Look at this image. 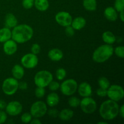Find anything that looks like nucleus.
<instances>
[{"label":"nucleus","mask_w":124,"mask_h":124,"mask_svg":"<svg viewBox=\"0 0 124 124\" xmlns=\"http://www.w3.org/2000/svg\"><path fill=\"white\" fill-rule=\"evenodd\" d=\"M46 101L48 106L50 107H54L59 104V97L57 93L53 92L47 95Z\"/></svg>","instance_id":"a211bd4d"},{"label":"nucleus","mask_w":124,"mask_h":124,"mask_svg":"<svg viewBox=\"0 0 124 124\" xmlns=\"http://www.w3.org/2000/svg\"><path fill=\"white\" fill-rule=\"evenodd\" d=\"M62 52L59 48H53L48 53V56L52 61L57 62L61 60L63 58Z\"/></svg>","instance_id":"2eb2a0df"},{"label":"nucleus","mask_w":124,"mask_h":124,"mask_svg":"<svg viewBox=\"0 0 124 124\" xmlns=\"http://www.w3.org/2000/svg\"><path fill=\"white\" fill-rule=\"evenodd\" d=\"M55 20L58 24L65 27L71 25L73 18L69 12L61 11L57 13L55 15Z\"/></svg>","instance_id":"9b49d317"},{"label":"nucleus","mask_w":124,"mask_h":124,"mask_svg":"<svg viewBox=\"0 0 124 124\" xmlns=\"http://www.w3.org/2000/svg\"><path fill=\"white\" fill-rule=\"evenodd\" d=\"M104 15L106 19L110 21H115L117 19L118 16L117 11L113 7H107L104 10Z\"/></svg>","instance_id":"dca6fc26"},{"label":"nucleus","mask_w":124,"mask_h":124,"mask_svg":"<svg viewBox=\"0 0 124 124\" xmlns=\"http://www.w3.org/2000/svg\"><path fill=\"white\" fill-rule=\"evenodd\" d=\"M32 119V116L30 113H24L21 116V121L24 124L30 123Z\"/></svg>","instance_id":"c85d7f7f"},{"label":"nucleus","mask_w":124,"mask_h":124,"mask_svg":"<svg viewBox=\"0 0 124 124\" xmlns=\"http://www.w3.org/2000/svg\"><path fill=\"white\" fill-rule=\"evenodd\" d=\"M114 52L117 57L120 58H124V46H117L114 50Z\"/></svg>","instance_id":"7c9ffc66"},{"label":"nucleus","mask_w":124,"mask_h":124,"mask_svg":"<svg viewBox=\"0 0 124 124\" xmlns=\"http://www.w3.org/2000/svg\"><path fill=\"white\" fill-rule=\"evenodd\" d=\"M30 123L31 124H41V122L38 118H35L33 119H31Z\"/></svg>","instance_id":"37998d69"},{"label":"nucleus","mask_w":124,"mask_h":124,"mask_svg":"<svg viewBox=\"0 0 124 124\" xmlns=\"http://www.w3.org/2000/svg\"><path fill=\"white\" fill-rule=\"evenodd\" d=\"M22 66L28 69H31L36 67L38 64V58L36 54L31 53L25 54L21 59Z\"/></svg>","instance_id":"9d476101"},{"label":"nucleus","mask_w":124,"mask_h":124,"mask_svg":"<svg viewBox=\"0 0 124 124\" xmlns=\"http://www.w3.org/2000/svg\"><path fill=\"white\" fill-rule=\"evenodd\" d=\"M81 100L75 96H72L69 99V104L71 107L76 108L79 106Z\"/></svg>","instance_id":"cd10ccee"},{"label":"nucleus","mask_w":124,"mask_h":124,"mask_svg":"<svg viewBox=\"0 0 124 124\" xmlns=\"http://www.w3.org/2000/svg\"><path fill=\"white\" fill-rule=\"evenodd\" d=\"M77 90L79 94L83 98L91 96L93 93L92 86L90 84L86 82H82L79 85H78Z\"/></svg>","instance_id":"ddd939ff"},{"label":"nucleus","mask_w":124,"mask_h":124,"mask_svg":"<svg viewBox=\"0 0 124 124\" xmlns=\"http://www.w3.org/2000/svg\"><path fill=\"white\" fill-rule=\"evenodd\" d=\"M22 5L25 9H30L34 6V0H23Z\"/></svg>","instance_id":"473e14b6"},{"label":"nucleus","mask_w":124,"mask_h":124,"mask_svg":"<svg viewBox=\"0 0 124 124\" xmlns=\"http://www.w3.org/2000/svg\"><path fill=\"white\" fill-rule=\"evenodd\" d=\"M12 38V31L8 27H4L0 29V42L4 43Z\"/></svg>","instance_id":"4be33fe9"},{"label":"nucleus","mask_w":124,"mask_h":124,"mask_svg":"<svg viewBox=\"0 0 124 124\" xmlns=\"http://www.w3.org/2000/svg\"><path fill=\"white\" fill-rule=\"evenodd\" d=\"M119 17L120 19H121V21L124 22V10L121 11V12H119Z\"/></svg>","instance_id":"c03bdc74"},{"label":"nucleus","mask_w":124,"mask_h":124,"mask_svg":"<svg viewBox=\"0 0 124 124\" xmlns=\"http://www.w3.org/2000/svg\"><path fill=\"white\" fill-rule=\"evenodd\" d=\"M119 107L117 102L107 100L102 103L99 108V115L105 121H111L119 115Z\"/></svg>","instance_id":"f03ea898"},{"label":"nucleus","mask_w":124,"mask_h":124,"mask_svg":"<svg viewBox=\"0 0 124 124\" xmlns=\"http://www.w3.org/2000/svg\"><path fill=\"white\" fill-rule=\"evenodd\" d=\"M18 89V81L14 78H8L3 81L2 90L4 94L11 96L14 94Z\"/></svg>","instance_id":"423d86ee"},{"label":"nucleus","mask_w":124,"mask_h":124,"mask_svg":"<svg viewBox=\"0 0 124 124\" xmlns=\"http://www.w3.org/2000/svg\"><path fill=\"white\" fill-rule=\"evenodd\" d=\"M12 73L14 78L17 80L21 79L24 75V67L19 64H16L12 68Z\"/></svg>","instance_id":"6ab92c4d"},{"label":"nucleus","mask_w":124,"mask_h":124,"mask_svg":"<svg viewBox=\"0 0 124 124\" xmlns=\"http://www.w3.org/2000/svg\"><path fill=\"white\" fill-rule=\"evenodd\" d=\"M79 106L84 113L92 114L96 110L97 104L95 101L89 97H84L80 102Z\"/></svg>","instance_id":"1a4fd4ad"},{"label":"nucleus","mask_w":124,"mask_h":124,"mask_svg":"<svg viewBox=\"0 0 124 124\" xmlns=\"http://www.w3.org/2000/svg\"><path fill=\"white\" fill-rule=\"evenodd\" d=\"M119 115L121 116V117L124 118V105H122L121 107L119 108Z\"/></svg>","instance_id":"79ce46f5"},{"label":"nucleus","mask_w":124,"mask_h":124,"mask_svg":"<svg viewBox=\"0 0 124 124\" xmlns=\"http://www.w3.org/2000/svg\"><path fill=\"white\" fill-rule=\"evenodd\" d=\"M18 50L17 43L13 39H9L4 42L3 50L7 55H13Z\"/></svg>","instance_id":"4468645a"},{"label":"nucleus","mask_w":124,"mask_h":124,"mask_svg":"<svg viewBox=\"0 0 124 124\" xmlns=\"http://www.w3.org/2000/svg\"><path fill=\"white\" fill-rule=\"evenodd\" d=\"M7 105V103L2 99H0V110H2L3 109L6 108Z\"/></svg>","instance_id":"a19ab883"},{"label":"nucleus","mask_w":124,"mask_h":124,"mask_svg":"<svg viewBox=\"0 0 124 124\" xmlns=\"http://www.w3.org/2000/svg\"><path fill=\"white\" fill-rule=\"evenodd\" d=\"M98 124H107L108 123L106 122H98Z\"/></svg>","instance_id":"a18cd8bd"},{"label":"nucleus","mask_w":124,"mask_h":124,"mask_svg":"<svg viewBox=\"0 0 124 124\" xmlns=\"http://www.w3.org/2000/svg\"><path fill=\"white\" fill-rule=\"evenodd\" d=\"M83 6L88 11H94L97 8L96 0H83Z\"/></svg>","instance_id":"393cba45"},{"label":"nucleus","mask_w":124,"mask_h":124,"mask_svg":"<svg viewBox=\"0 0 124 124\" xmlns=\"http://www.w3.org/2000/svg\"><path fill=\"white\" fill-rule=\"evenodd\" d=\"M115 8L117 12H121L124 9V0H115Z\"/></svg>","instance_id":"c756f323"},{"label":"nucleus","mask_w":124,"mask_h":124,"mask_svg":"<svg viewBox=\"0 0 124 124\" xmlns=\"http://www.w3.org/2000/svg\"><path fill=\"white\" fill-rule=\"evenodd\" d=\"M53 75L47 70H41L36 73L34 77V82L37 87L45 88L53 81Z\"/></svg>","instance_id":"20e7f679"},{"label":"nucleus","mask_w":124,"mask_h":124,"mask_svg":"<svg viewBox=\"0 0 124 124\" xmlns=\"http://www.w3.org/2000/svg\"><path fill=\"white\" fill-rule=\"evenodd\" d=\"M40 51H41V47H40L39 45L37 43L33 44L31 46V52L33 54H38L40 53Z\"/></svg>","instance_id":"f704fd0d"},{"label":"nucleus","mask_w":124,"mask_h":124,"mask_svg":"<svg viewBox=\"0 0 124 124\" xmlns=\"http://www.w3.org/2000/svg\"><path fill=\"white\" fill-rule=\"evenodd\" d=\"M113 53V47L110 44H105L98 47L94 51L92 59L93 61L97 63L105 62L112 56Z\"/></svg>","instance_id":"7ed1b4c3"},{"label":"nucleus","mask_w":124,"mask_h":124,"mask_svg":"<svg viewBox=\"0 0 124 124\" xmlns=\"http://www.w3.org/2000/svg\"><path fill=\"white\" fill-rule=\"evenodd\" d=\"M107 96L111 100L119 102L122 100L124 97V90L122 87L119 85H110L107 89Z\"/></svg>","instance_id":"6e6552de"},{"label":"nucleus","mask_w":124,"mask_h":124,"mask_svg":"<svg viewBox=\"0 0 124 124\" xmlns=\"http://www.w3.org/2000/svg\"><path fill=\"white\" fill-rule=\"evenodd\" d=\"M28 88V84L27 82L24 81H21L18 82V88L22 90H25Z\"/></svg>","instance_id":"ea45409f"},{"label":"nucleus","mask_w":124,"mask_h":124,"mask_svg":"<svg viewBox=\"0 0 124 124\" xmlns=\"http://www.w3.org/2000/svg\"><path fill=\"white\" fill-rule=\"evenodd\" d=\"M74 112L69 108H64L58 114L59 119L63 121H69L73 117Z\"/></svg>","instance_id":"412c9836"},{"label":"nucleus","mask_w":124,"mask_h":124,"mask_svg":"<svg viewBox=\"0 0 124 124\" xmlns=\"http://www.w3.org/2000/svg\"><path fill=\"white\" fill-rule=\"evenodd\" d=\"M103 41L107 44H113L116 41L115 35L110 31H106L104 32L102 35Z\"/></svg>","instance_id":"5701e85b"},{"label":"nucleus","mask_w":124,"mask_h":124,"mask_svg":"<svg viewBox=\"0 0 124 124\" xmlns=\"http://www.w3.org/2000/svg\"><path fill=\"white\" fill-rule=\"evenodd\" d=\"M35 94L36 98H41L44 96L45 94H46V90L43 87H37V88L35 89Z\"/></svg>","instance_id":"2f4dec72"},{"label":"nucleus","mask_w":124,"mask_h":124,"mask_svg":"<svg viewBox=\"0 0 124 124\" xmlns=\"http://www.w3.org/2000/svg\"><path fill=\"white\" fill-rule=\"evenodd\" d=\"M7 119V114L2 110H0V124L5 123Z\"/></svg>","instance_id":"e433bc0d"},{"label":"nucleus","mask_w":124,"mask_h":124,"mask_svg":"<svg viewBox=\"0 0 124 124\" xmlns=\"http://www.w3.org/2000/svg\"><path fill=\"white\" fill-rule=\"evenodd\" d=\"M58 114H59V112L55 108L50 109L48 111V116L52 117H56L57 116H58Z\"/></svg>","instance_id":"58836bf2"},{"label":"nucleus","mask_w":124,"mask_h":124,"mask_svg":"<svg viewBox=\"0 0 124 124\" xmlns=\"http://www.w3.org/2000/svg\"><path fill=\"white\" fill-rule=\"evenodd\" d=\"M65 34L67 35L69 37H71L75 35V29L71 27V25H68L65 27Z\"/></svg>","instance_id":"c9c22d12"},{"label":"nucleus","mask_w":124,"mask_h":124,"mask_svg":"<svg viewBox=\"0 0 124 124\" xmlns=\"http://www.w3.org/2000/svg\"><path fill=\"white\" fill-rule=\"evenodd\" d=\"M98 84L100 88L107 90L110 85V82L107 78L102 76L98 79Z\"/></svg>","instance_id":"a878e982"},{"label":"nucleus","mask_w":124,"mask_h":124,"mask_svg":"<svg viewBox=\"0 0 124 124\" xmlns=\"http://www.w3.org/2000/svg\"><path fill=\"white\" fill-rule=\"evenodd\" d=\"M86 25V20L82 16H78L73 19L71 25L75 30H80L83 29Z\"/></svg>","instance_id":"f3484780"},{"label":"nucleus","mask_w":124,"mask_h":124,"mask_svg":"<svg viewBox=\"0 0 124 124\" xmlns=\"http://www.w3.org/2000/svg\"><path fill=\"white\" fill-rule=\"evenodd\" d=\"M34 6L39 11L44 12L49 7V2L48 0H34Z\"/></svg>","instance_id":"b1692460"},{"label":"nucleus","mask_w":124,"mask_h":124,"mask_svg":"<svg viewBox=\"0 0 124 124\" xmlns=\"http://www.w3.org/2000/svg\"><path fill=\"white\" fill-rule=\"evenodd\" d=\"M47 105L43 101H36L31 105L30 109V113L35 118L42 117L47 113Z\"/></svg>","instance_id":"0eeeda50"},{"label":"nucleus","mask_w":124,"mask_h":124,"mask_svg":"<svg viewBox=\"0 0 124 124\" xmlns=\"http://www.w3.org/2000/svg\"><path fill=\"white\" fill-rule=\"evenodd\" d=\"M107 90L104 88H99L96 90V94L98 96L105 97L107 96Z\"/></svg>","instance_id":"4c0bfd02"},{"label":"nucleus","mask_w":124,"mask_h":124,"mask_svg":"<svg viewBox=\"0 0 124 124\" xmlns=\"http://www.w3.org/2000/svg\"><path fill=\"white\" fill-rule=\"evenodd\" d=\"M33 36L32 27L27 24H19L13 28L12 38L18 44L25 43L30 41Z\"/></svg>","instance_id":"f257e3e1"},{"label":"nucleus","mask_w":124,"mask_h":124,"mask_svg":"<svg viewBox=\"0 0 124 124\" xmlns=\"http://www.w3.org/2000/svg\"><path fill=\"white\" fill-rule=\"evenodd\" d=\"M18 25V20L15 16L12 13H8L5 18V25L9 29L13 28Z\"/></svg>","instance_id":"aec40b11"},{"label":"nucleus","mask_w":124,"mask_h":124,"mask_svg":"<svg viewBox=\"0 0 124 124\" xmlns=\"http://www.w3.org/2000/svg\"><path fill=\"white\" fill-rule=\"evenodd\" d=\"M78 83L73 79H68L60 85V90L64 95L70 96L73 95L77 91Z\"/></svg>","instance_id":"39448f33"},{"label":"nucleus","mask_w":124,"mask_h":124,"mask_svg":"<svg viewBox=\"0 0 124 124\" xmlns=\"http://www.w3.org/2000/svg\"><path fill=\"white\" fill-rule=\"evenodd\" d=\"M6 112L11 116H16L21 113L23 111V105L19 102L11 101L6 107Z\"/></svg>","instance_id":"f8f14e48"},{"label":"nucleus","mask_w":124,"mask_h":124,"mask_svg":"<svg viewBox=\"0 0 124 124\" xmlns=\"http://www.w3.org/2000/svg\"><path fill=\"white\" fill-rule=\"evenodd\" d=\"M48 88L52 92H55V91L58 90L60 87V84L58 83L56 81H52L50 84H48Z\"/></svg>","instance_id":"72a5a7b5"},{"label":"nucleus","mask_w":124,"mask_h":124,"mask_svg":"<svg viewBox=\"0 0 124 124\" xmlns=\"http://www.w3.org/2000/svg\"><path fill=\"white\" fill-rule=\"evenodd\" d=\"M66 70L63 68H59L56 71V76L57 79L59 80V81L64 80L66 76Z\"/></svg>","instance_id":"bb28decb"}]
</instances>
